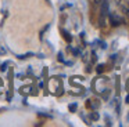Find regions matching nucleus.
<instances>
[{
	"mask_svg": "<svg viewBox=\"0 0 129 127\" xmlns=\"http://www.w3.org/2000/svg\"><path fill=\"white\" fill-rule=\"evenodd\" d=\"M117 3H118V6H119V7L122 8L123 11L128 10V7H129V0H117Z\"/></svg>",
	"mask_w": 129,
	"mask_h": 127,
	"instance_id": "nucleus-2",
	"label": "nucleus"
},
{
	"mask_svg": "<svg viewBox=\"0 0 129 127\" xmlns=\"http://www.w3.org/2000/svg\"><path fill=\"white\" fill-rule=\"evenodd\" d=\"M75 109H76V104H71L70 105V110H71V112H74Z\"/></svg>",
	"mask_w": 129,
	"mask_h": 127,
	"instance_id": "nucleus-3",
	"label": "nucleus"
},
{
	"mask_svg": "<svg viewBox=\"0 0 129 127\" xmlns=\"http://www.w3.org/2000/svg\"><path fill=\"white\" fill-rule=\"evenodd\" d=\"M6 66H7V62H6V64H3V65H2V71H6Z\"/></svg>",
	"mask_w": 129,
	"mask_h": 127,
	"instance_id": "nucleus-6",
	"label": "nucleus"
},
{
	"mask_svg": "<svg viewBox=\"0 0 129 127\" xmlns=\"http://www.w3.org/2000/svg\"><path fill=\"white\" fill-rule=\"evenodd\" d=\"M103 2H104V0H94V3H96V4H101Z\"/></svg>",
	"mask_w": 129,
	"mask_h": 127,
	"instance_id": "nucleus-5",
	"label": "nucleus"
},
{
	"mask_svg": "<svg viewBox=\"0 0 129 127\" xmlns=\"http://www.w3.org/2000/svg\"><path fill=\"white\" fill-rule=\"evenodd\" d=\"M110 19H111L112 25H119L121 22H122V18L118 17L117 14H110Z\"/></svg>",
	"mask_w": 129,
	"mask_h": 127,
	"instance_id": "nucleus-1",
	"label": "nucleus"
},
{
	"mask_svg": "<svg viewBox=\"0 0 129 127\" xmlns=\"http://www.w3.org/2000/svg\"><path fill=\"white\" fill-rule=\"evenodd\" d=\"M90 117H92L93 120H97V119H99V115H97V113H93V115L90 116Z\"/></svg>",
	"mask_w": 129,
	"mask_h": 127,
	"instance_id": "nucleus-4",
	"label": "nucleus"
},
{
	"mask_svg": "<svg viewBox=\"0 0 129 127\" xmlns=\"http://www.w3.org/2000/svg\"><path fill=\"white\" fill-rule=\"evenodd\" d=\"M125 102H128V104H129V95L126 97V101H125Z\"/></svg>",
	"mask_w": 129,
	"mask_h": 127,
	"instance_id": "nucleus-8",
	"label": "nucleus"
},
{
	"mask_svg": "<svg viewBox=\"0 0 129 127\" xmlns=\"http://www.w3.org/2000/svg\"><path fill=\"white\" fill-rule=\"evenodd\" d=\"M126 88H128V91H129V79H128V82H126Z\"/></svg>",
	"mask_w": 129,
	"mask_h": 127,
	"instance_id": "nucleus-7",
	"label": "nucleus"
},
{
	"mask_svg": "<svg viewBox=\"0 0 129 127\" xmlns=\"http://www.w3.org/2000/svg\"><path fill=\"white\" fill-rule=\"evenodd\" d=\"M125 13H126V14H128V17H129V7H128V10H126V11H125Z\"/></svg>",
	"mask_w": 129,
	"mask_h": 127,
	"instance_id": "nucleus-9",
	"label": "nucleus"
}]
</instances>
